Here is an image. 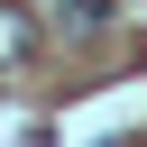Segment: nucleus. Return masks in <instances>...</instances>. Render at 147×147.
<instances>
[{
	"label": "nucleus",
	"mask_w": 147,
	"mask_h": 147,
	"mask_svg": "<svg viewBox=\"0 0 147 147\" xmlns=\"http://www.w3.org/2000/svg\"><path fill=\"white\" fill-rule=\"evenodd\" d=\"M101 28H110V0H64V37H83V46H92Z\"/></svg>",
	"instance_id": "obj_2"
},
{
	"label": "nucleus",
	"mask_w": 147,
	"mask_h": 147,
	"mask_svg": "<svg viewBox=\"0 0 147 147\" xmlns=\"http://www.w3.org/2000/svg\"><path fill=\"white\" fill-rule=\"evenodd\" d=\"M28 55H37V18H28L18 0H0V74H9V64H28Z\"/></svg>",
	"instance_id": "obj_1"
}]
</instances>
